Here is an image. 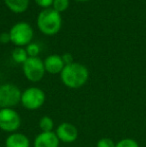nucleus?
Masks as SVG:
<instances>
[{
	"label": "nucleus",
	"instance_id": "7",
	"mask_svg": "<svg viewBox=\"0 0 146 147\" xmlns=\"http://www.w3.org/2000/svg\"><path fill=\"white\" fill-rule=\"evenodd\" d=\"M22 70L27 80L31 82L40 81L46 72L44 62L39 57H28V59L22 64Z\"/></svg>",
	"mask_w": 146,
	"mask_h": 147
},
{
	"label": "nucleus",
	"instance_id": "19",
	"mask_svg": "<svg viewBox=\"0 0 146 147\" xmlns=\"http://www.w3.org/2000/svg\"><path fill=\"white\" fill-rule=\"evenodd\" d=\"M34 1L38 6L47 9V8H50V6H52L54 0H34Z\"/></svg>",
	"mask_w": 146,
	"mask_h": 147
},
{
	"label": "nucleus",
	"instance_id": "8",
	"mask_svg": "<svg viewBox=\"0 0 146 147\" xmlns=\"http://www.w3.org/2000/svg\"><path fill=\"white\" fill-rule=\"evenodd\" d=\"M59 141L64 143H72L78 138V129L69 122H62L55 130Z\"/></svg>",
	"mask_w": 146,
	"mask_h": 147
},
{
	"label": "nucleus",
	"instance_id": "3",
	"mask_svg": "<svg viewBox=\"0 0 146 147\" xmlns=\"http://www.w3.org/2000/svg\"><path fill=\"white\" fill-rule=\"evenodd\" d=\"M11 42L17 47L27 46L33 38V29L27 22L20 21L14 24L9 30Z\"/></svg>",
	"mask_w": 146,
	"mask_h": 147
},
{
	"label": "nucleus",
	"instance_id": "21",
	"mask_svg": "<svg viewBox=\"0 0 146 147\" xmlns=\"http://www.w3.org/2000/svg\"><path fill=\"white\" fill-rule=\"evenodd\" d=\"M62 59H63V62H64L65 65H68V64L73 63V57L70 53H64V54L62 55Z\"/></svg>",
	"mask_w": 146,
	"mask_h": 147
},
{
	"label": "nucleus",
	"instance_id": "10",
	"mask_svg": "<svg viewBox=\"0 0 146 147\" xmlns=\"http://www.w3.org/2000/svg\"><path fill=\"white\" fill-rule=\"evenodd\" d=\"M43 62H44L45 71L48 72L49 74H60L65 66L62 56L58 54L49 55Z\"/></svg>",
	"mask_w": 146,
	"mask_h": 147
},
{
	"label": "nucleus",
	"instance_id": "15",
	"mask_svg": "<svg viewBox=\"0 0 146 147\" xmlns=\"http://www.w3.org/2000/svg\"><path fill=\"white\" fill-rule=\"evenodd\" d=\"M69 7V0H54L52 4V8L55 11L62 13Z\"/></svg>",
	"mask_w": 146,
	"mask_h": 147
},
{
	"label": "nucleus",
	"instance_id": "22",
	"mask_svg": "<svg viewBox=\"0 0 146 147\" xmlns=\"http://www.w3.org/2000/svg\"><path fill=\"white\" fill-rule=\"evenodd\" d=\"M75 1H78V2H85V1H88V0H75Z\"/></svg>",
	"mask_w": 146,
	"mask_h": 147
},
{
	"label": "nucleus",
	"instance_id": "11",
	"mask_svg": "<svg viewBox=\"0 0 146 147\" xmlns=\"http://www.w3.org/2000/svg\"><path fill=\"white\" fill-rule=\"evenodd\" d=\"M5 147H30V139L25 134L14 132L7 136Z\"/></svg>",
	"mask_w": 146,
	"mask_h": 147
},
{
	"label": "nucleus",
	"instance_id": "20",
	"mask_svg": "<svg viewBox=\"0 0 146 147\" xmlns=\"http://www.w3.org/2000/svg\"><path fill=\"white\" fill-rule=\"evenodd\" d=\"M9 42H11L9 32H2L1 34H0V43H2V44H7V43H9Z\"/></svg>",
	"mask_w": 146,
	"mask_h": 147
},
{
	"label": "nucleus",
	"instance_id": "17",
	"mask_svg": "<svg viewBox=\"0 0 146 147\" xmlns=\"http://www.w3.org/2000/svg\"><path fill=\"white\" fill-rule=\"evenodd\" d=\"M26 52L29 57H38V54L40 52V47L37 43L31 42L26 46Z\"/></svg>",
	"mask_w": 146,
	"mask_h": 147
},
{
	"label": "nucleus",
	"instance_id": "16",
	"mask_svg": "<svg viewBox=\"0 0 146 147\" xmlns=\"http://www.w3.org/2000/svg\"><path fill=\"white\" fill-rule=\"evenodd\" d=\"M115 147H139V144L132 138H123L115 144Z\"/></svg>",
	"mask_w": 146,
	"mask_h": 147
},
{
	"label": "nucleus",
	"instance_id": "5",
	"mask_svg": "<svg viewBox=\"0 0 146 147\" xmlns=\"http://www.w3.org/2000/svg\"><path fill=\"white\" fill-rule=\"evenodd\" d=\"M22 91L12 83L0 85V108H13L21 101Z\"/></svg>",
	"mask_w": 146,
	"mask_h": 147
},
{
	"label": "nucleus",
	"instance_id": "6",
	"mask_svg": "<svg viewBox=\"0 0 146 147\" xmlns=\"http://www.w3.org/2000/svg\"><path fill=\"white\" fill-rule=\"evenodd\" d=\"M21 126L20 114L13 108H0V129L7 133H14Z\"/></svg>",
	"mask_w": 146,
	"mask_h": 147
},
{
	"label": "nucleus",
	"instance_id": "1",
	"mask_svg": "<svg viewBox=\"0 0 146 147\" xmlns=\"http://www.w3.org/2000/svg\"><path fill=\"white\" fill-rule=\"evenodd\" d=\"M89 78V71L83 64L73 62L65 65L60 73V79L66 87L77 89L85 85Z\"/></svg>",
	"mask_w": 146,
	"mask_h": 147
},
{
	"label": "nucleus",
	"instance_id": "18",
	"mask_svg": "<svg viewBox=\"0 0 146 147\" xmlns=\"http://www.w3.org/2000/svg\"><path fill=\"white\" fill-rule=\"evenodd\" d=\"M114 141L108 137H103L99 139L96 143V147H115Z\"/></svg>",
	"mask_w": 146,
	"mask_h": 147
},
{
	"label": "nucleus",
	"instance_id": "2",
	"mask_svg": "<svg viewBox=\"0 0 146 147\" xmlns=\"http://www.w3.org/2000/svg\"><path fill=\"white\" fill-rule=\"evenodd\" d=\"M62 25V17L53 8L43 9L37 16V27L45 35H55Z\"/></svg>",
	"mask_w": 146,
	"mask_h": 147
},
{
	"label": "nucleus",
	"instance_id": "14",
	"mask_svg": "<svg viewBox=\"0 0 146 147\" xmlns=\"http://www.w3.org/2000/svg\"><path fill=\"white\" fill-rule=\"evenodd\" d=\"M39 128L41 132H52L54 129V121L51 117L43 116L39 121Z\"/></svg>",
	"mask_w": 146,
	"mask_h": 147
},
{
	"label": "nucleus",
	"instance_id": "13",
	"mask_svg": "<svg viewBox=\"0 0 146 147\" xmlns=\"http://www.w3.org/2000/svg\"><path fill=\"white\" fill-rule=\"evenodd\" d=\"M11 56L13 61L18 64H23L29 57L27 52H26V49L23 48V47H16L15 49H13Z\"/></svg>",
	"mask_w": 146,
	"mask_h": 147
},
{
	"label": "nucleus",
	"instance_id": "4",
	"mask_svg": "<svg viewBox=\"0 0 146 147\" xmlns=\"http://www.w3.org/2000/svg\"><path fill=\"white\" fill-rule=\"evenodd\" d=\"M45 100H46V95L44 91L39 87L32 86L22 91L20 103L24 108L28 110H37L43 106Z\"/></svg>",
	"mask_w": 146,
	"mask_h": 147
},
{
	"label": "nucleus",
	"instance_id": "9",
	"mask_svg": "<svg viewBox=\"0 0 146 147\" xmlns=\"http://www.w3.org/2000/svg\"><path fill=\"white\" fill-rule=\"evenodd\" d=\"M59 141L56 133L52 132H41L34 138L33 147H59Z\"/></svg>",
	"mask_w": 146,
	"mask_h": 147
},
{
	"label": "nucleus",
	"instance_id": "12",
	"mask_svg": "<svg viewBox=\"0 0 146 147\" xmlns=\"http://www.w3.org/2000/svg\"><path fill=\"white\" fill-rule=\"evenodd\" d=\"M4 3L10 11L14 13H23L29 6V0H4Z\"/></svg>",
	"mask_w": 146,
	"mask_h": 147
}]
</instances>
